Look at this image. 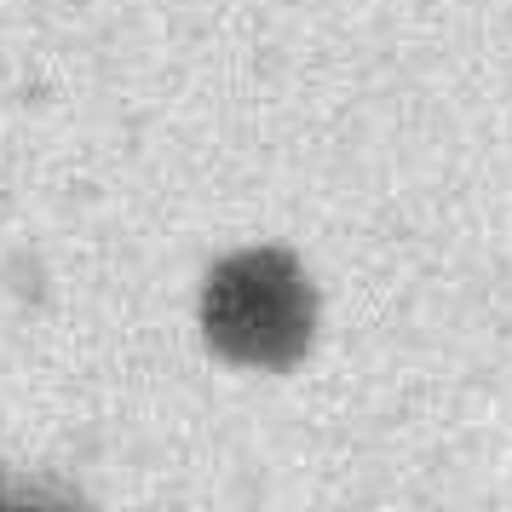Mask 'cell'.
<instances>
[{
    "instance_id": "obj_1",
    "label": "cell",
    "mask_w": 512,
    "mask_h": 512,
    "mask_svg": "<svg viewBox=\"0 0 512 512\" xmlns=\"http://www.w3.org/2000/svg\"><path fill=\"white\" fill-rule=\"evenodd\" d=\"M242 277L254 288V300L236 305L231 294H213V328L231 351H248V334L254 323H282L305 334V294H300V277L288 271V259H242Z\"/></svg>"
}]
</instances>
